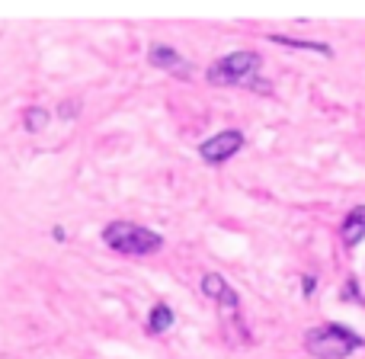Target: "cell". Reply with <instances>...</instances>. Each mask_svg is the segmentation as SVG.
Masks as SVG:
<instances>
[{
    "label": "cell",
    "instance_id": "obj_9",
    "mask_svg": "<svg viewBox=\"0 0 365 359\" xmlns=\"http://www.w3.org/2000/svg\"><path fill=\"white\" fill-rule=\"evenodd\" d=\"M272 42L279 45H289V49H308V51H321V55H334L330 45H321V42H304V39H289V36H272Z\"/></svg>",
    "mask_w": 365,
    "mask_h": 359
},
{
    "label": "cell",
    "instance_id": "obj_10",
    "mask_svg": "<svg viewBox=\"0 0 365 359\" xmlns=\"http://www.w3.org/2000/svg\"><path fill=\"white\" fill-rule=\"evenodd\" d=\"M23 122H26V128H29V132H42V128L48 126V109H42V106L26 109Z\"/></svg>",
    "mask_w": 365,
    "mask_h": 359
},
{
    "label": "cell",
    "instance_id": "obj_11",
    "mask_svg": "<svg viewBox=\"0 0 365 359\" xmlns=\"http://www.w3.org/2000/svg\"><path fill=\"white\" fill-rule=\"evenodd\" d=\"M77 113H81V106H77V103H64V106H61V116H64V119H71V116H77Z\"/></svg>",
    "mask_w": 365,
    "mask_h": 359
},
{
    "label": "cell",
    "instance_id": "obj_1",
    "mask_svg": "<svg viewBox=\"0 0 365 359\" xmlns=\"http://www.w3.org/2000/svg\"><path fill=\"white\" fill-rule=\"evenodd\" d=\"M365 347V337L343 324H321L304 334V350L314 359H349L356 350Z\"/></svg>",
    "mask_w": 365,
    "mask_h": 359
},
{
    "label": "cell",
    "instance_id": "obj_4",
    "mask_svg": "<svg viewBox=\"0 0 365 359\" xmlns=\"http://www.w3.org/2000/svg\"><path fill=\"white\" fill-rule=\"evenodd\" d=\"M240 148H244V135H240L237 128H225V132H218L215 138L202 141L199 158L205 161V164H225V161H231Z\"/></svg>",
    "mask_w": 365,
    "mask_h": 359
},
{
    "label": "cell",
    "instance_id": "obj_2",
    "mask_svg": "<svg viewBox=\"0 0 365 359\" xmlns=\"http://www.w3.org/2000/svg\"><path fill=\"white\" fill-rule=\"evenodd\" d=\"M103 241H106V247H113L115 253H125V257H148V253L164 247V238L158 231L141 228L135 221H113V225H106Z\"/></svg>",
    "mask_w": 365,
    "mask_h": 359
},
{
    "label": "cell",
    "instance_id": "obj_5",
    "mask_svg": "<svg viewBox=\"0 0 365 359\" xmlns=\"http://www.w3.org/2000/svg\"><path fill=\"white\" fill-rule=\"evenodd\" d=\"M202 292H205L208 298H215V302L225 308V315H240V295L231 289V283H227L225 276L205 273V276H202Z\"/></svg>",
    "mask_w": 365,
    "mask_h": 359
},
{
    "label": "cell",
    "instance_id": "obj_3",
    "mask_svg": "<svg viewBox=\"0 0 365 359\" xmlns=\"http://www.w3.org/2000/svg\"><path fill=\"white\" fill-rule=\"evenodd\" d=\"M259 64H263V58L257 55V51H231V55L218 58L215 64H208V81L215 84V87H240V84H247V87H257L253 84V77H257Z\"/></svg>",
    "mask_w": 365,
    "mask_h": 359
},
{
    "label": "cell",
    "instance_id": "obj_7",
    "mask_svg": "<svg viewBox=\"0 0 365 359\" xmlns=\"http://www.w3.org/2000/svg\"><path fill=\"white\" fill-rule=\"evenodd\" d=\"M148 61H151L154 68L177 71V74H189V64L182 61V55H180L177 49H170V45H151V51H148Z\"/></svg>",
    "mask_w": 365,
    "mask_h": 359
},
{
    "label": "cell",
    "instance_id": "obj_6",
    "mask_svg": "<svg viewBox=\"0 0 365 359\" xmlns=\"http://www.w3.org/2000/svg\"><path fill=\"white\" fill-rule=\"evenodd\" d=\"M340 238L346 247H359L365 241V206H353L340 225Z\"/></svg>",
    "mask_w": 365,
    "mask_h": 359
},
{
    "label": "cell",
    "instance_id": "obj_8",
    "mask_svg": "<svg viewBox=\"0 0 365 359\" xmlns=\"http://www.w3.org/2000/svg\"><path fill=\"white\" fill-rule=\"evenodd\" d=\"M173 321H177V318H173L170 305H154L151 318H148V330H151V334H167V330L173 328Z\"/></svg>",
    "mask_w": 365,
    "mask_h": 359
}]
</instances>
